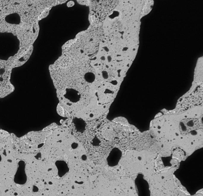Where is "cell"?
I'll return each instance as SVG.
<instances>
[{"instance_id":"cell-3","label":"cell","mask_w":203,"mask_h":196,"mask_svg":"<svg viewBox=\"0 0 203 196\" xmlns=\"http://www.w3.org/2000/svg\"><path fill=\"white\" fill-rule=\"evenodd\" d=\"M1 160V155H0V161Z\"/></svg>"},{"instance_id":"cell-1","label":"cell","mask_w":203,"mask_h":196,"mask_svg":"<svg viewBox=\"0 0 203 196\" xmlns=\"http://www.w3.org/2000/svg\"><path fill=\"white\" fill-rule=\"evenodd\" d=\"M48 12H49V10H45V11H44V13L41 15V18H40V19H42V18H45L47 15H48Z\"/></svg>"},{"instance_id":"cell-2","label":"cell","mask_w":203,"mask_h":196,"mask_svg":"<svg viewBox=\"0 0 203 196\" xmlns=\"http://www.w3.org/2000/svg\"><path fill=\"white\" fill-rule=\"evenodd\" d=\"M73 5H74V3L73 2V1H70V2H69L68 3H67V7H72V6H73Z\"/></svg>"}]
</instances>
